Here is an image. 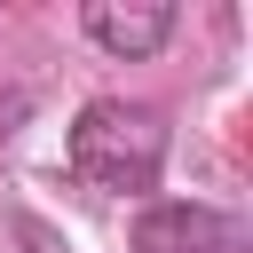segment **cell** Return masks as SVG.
I'll use <instances>...</instances> for the list:
<instances>
[{
	"label": "cell",
	"instance_id": "cell-1",
	"mask_svg": "<svg viewBox=\"0 0 253 253\" xmlns=\"http://www.w3.org/2000/svg\"><path fill=\"white\" fill-rule=\"evenodd\" d=\"M158 166H166V119L150 103H126V95L79 103V119H71V174L87 190L142 198V190H158Z\"/></svg>",
	"mask_w": 253,
	"mask_h": 253
},
{
	"label": "cell",
	"instance_id": "cell-2",
	"mask_svg": "<svg viewBox=\"0 0 253 253\" xmlns=\"http://www.w3.org/2000/svg\"><path fill=\"white\" fill-rule=\"evenodd\" d=\"M134 253H245V221L221 213V206H142L134 221Z\"/></svg>",
	"mask_w": 253,
	"mask_h": 253
},
{
	"label": "cell",
	"instance_id": "cell-3",
	"mask_svg": "<svg viewBox=\"0 0 253 253\" xmlns=\"http://www.w3.org/2000/svg\"><path fill=\"white\" fill-rule=\"evenodd\" d=\"M79 32H87L103 55L142 63V55H158V47L174 40V8H166V0H87Z\"/></svg>",
	"mask_w": 253,
	"mask_h": 253
}]
</instances>
